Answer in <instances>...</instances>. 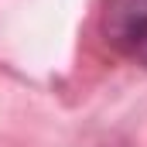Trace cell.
Listing matches in <instances>:
<instances>
[{
    "label": "cell",
    "instance_id": "6da1fadb",
    "mask_svg": "<svg viewBox=\"0 0 147 147\" xmlns=\"http://www.w3.org/2000/svg\"><path fill=\"white\" fill-rule=\"evenodd\" d=\"M103 34L113 48L147 65V0H106Z\"/></svg>",
    "mask_w": 147,
    "mask_h": 147
}]
</instances>
